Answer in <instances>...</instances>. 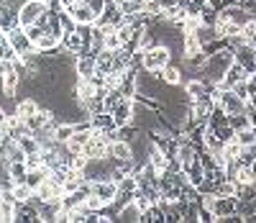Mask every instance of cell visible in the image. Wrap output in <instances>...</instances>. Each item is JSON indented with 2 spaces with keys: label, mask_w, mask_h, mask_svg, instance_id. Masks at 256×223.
<instances>
[{
  "label": "cell",
  "mask_w": 256,
  "mask_h": 223,
  "mask_svg": "<svg viewBox=\"0 0 256 223\" xmlns=\"http://www.w3.org/2000/svg\"><path fill=\"white\" fill-rule=\"evenodd\" d=\"M141 67H144V72H162L164 67L172 62V52H169L164 44H148V47H144L141 52Z\"/></svg>",
  "instance_id": "obj_1"
},
{
  "label": "cell",
  "mask_w": 256,
  "mask_h": 223,
  "mask_svg": "<svg viewBox=\"0 0 256 223\" xmlns=\"http://www.w3.org/2000/svg\"><path fill=\"white\" fill-rule=\"evenodd\" d=\"M49 11V3H36V0H24L18 8V24L20 29H28L34 24H38L41 16Z\"/></svg>",
  "instance_id": "obj_2"
},
{
  "label": "cell",
  "mask_w": 256,
  "mask_h": 223,
  "mask_svg": "<svg viewBox=\"0 0 256 223\" xmlns=\"http://www.w3.org/2000/svg\"><path fill=\"white\" fill-rule=\"evenodd\" d=\"M20 85V72L16 62H3L0 64V90H3L6 98H13L16 90Z\"/></svg>",
  "instance_id": "obj_3"
},
{
  "label": "cell",
  "mask_w": 256,
  "mask_h": 223,
  "mask_svg": "<svg viewBox=\"0 0 256 223\" xmlns=\"http://www.w3.org/2000/svg\"><path fill=\"white\" fill-rule=\"evenodd\" d=\"M90 192L98 195L105 205H113L116 197H118V182L110 180V177H102V180H90Z\"/></svg>",
  "instance_id": "obj_4"
},
{
  "label": "cell",
  "mask_w": 256,
  "mask_h": 223,
  "mask_svg": "<svg viewBox=\"0 0 256 223\" xmlns=\"http://www.w3.org/2000/svg\"><path fill=\"white\" fill-rule=\"evenodd\" d=\"M8 41H10V47L16 49V54L18 57H28V54H38L36 52V47H34V41L28 39V34L24 31V29H13V31H8Z\"/></svg>",
  "instance_id": "obj_5"
},
{
  "label": "cell",
  "mask_w": 256,
  "mask_h": 223,
  "mask_svg": "<svg viewBox=\"0 0 256 223\" xmlns=\"http://www.w3.org/2000/svg\"><path fill=\"white\" fill-rule=\"evenodd\" d=\"M34 192H36V197L41 200V203H52V200H62V195H64V185H62L59 180H54L52 174H46V180L41 182Z\"/></svg>",
  "instance_id": "obj_6"
},
{
  "label": "cell",
  "mask_w": 256,
  "mask_h": 223,
  "mask_svg": "<svg viewBox=\"0 0 256 223\" xmlns=\"http://www.w3.org/2000/svg\"><path fill=\"white\" fill-rule=\"evenodd\" d=\"M123 24V11H120V6L116 3V0H108L105 3V8H102V13H100V18L95 21V26L98 29H108V26H120Z\"/></svg>",
  "instance_id": "obj_7"
},
{
  "label": "cell",
  "mask_w": 256,
  "mask_h": 223,
  "mask_svg": "<svg viewBox=\"0 0 256 223\" xmlns=\"http://www.w3.org/2000/svg\"><path fill=\"white\" fill-rule=\"evenodd\" d=\"M244 80H248V72H246V67L244 64H238L236 59L230 62V67L226 70V75H223V80L218 82V87L220 90H230L236 82H244Z\"/></svg>",
  "instance_id": "obj_8"
},
{
  "label": "cell",
  "mask_w": 256,
  "mask_h": 223,
  "mask_svg": "<svg viewBox=\"0 0 256 223\" xmlns=\"http://www.w3.org/2000/svg\"><path fill=\"white\" fill-rule=\"evenodd\" d=\"M216 105H220L228 116H233V113H246V100H241L233 90H220V98H218Z\"/></svg>",
  "instance_id": "obj_9"
},
{
  "label": "cell",
  "mask_w": 256,
  "mask_h": 223,
  "mask_svg": "<svg viewBox=\"0 0 256 223\" xmlns=\"http://www.w3.org/2000/svg\"><path fill=\"white\" fill-rule=\"evenodd\" d=\"M108 146H110V144L105 141L100 133H92L90 141L82 146V154H84L88 159H102V157H108Z\"/></svg>",
  "instance_id": "obj_10"
},
{
  "label": "cell",
  "mask_w": 256,
  "mask_h": 223,
  "mask_svg": "<svg viewBox=\"0 0 256 223\" xmlns=\"http://www.w3.org/2000/svg\"><path fill=\"white\" fill-rule=\"evenodd\" d=\"M113 121H116L118 128L134 123V98H123V100L113 108Z\"/></svg>",
  "instance_id": "obj_11"
},
{
  "label": "cell",
  "mask_w": 256,
  "mask_h": 223,
  "mask_svg": "<svg viewBox=\"0 0 256 223\" xmlns=\"http://www.w3.org/2000/svg\"><path fill=\"white\" fill-rule=\"evenodd\" d=\"M108 157L110 159H116V162H126V159H131L134 157V144L128 141V139H116V141H110V146H108Z\"/></svg>",
  "instance_id": "obj_12"
},
{
  "label": "cell",
  "mask_w": 256,
  "mask_h": 223,
  "mask_svg": "<svg viewBox=\"0 0 256 223\" xmlns=\"http://www.w3.org/2000/svg\"><path fill=\"white\" fill-rule=\"evenodd\" d=\"M184 34H182V57H192V54H198V52H202V41H200V36H198V29H182Z\"/></svg>",
  "instance_id": "obj_13"
},
{
  "label": "cell",
  "mask_w": 256,
  "mask_h": 223,
  "mask_svg": "<svg viewBox=\"0 0 256 223\" xmlns=\"http://www.w3.org/2000/svg\"><path fill=\"white\" fill-rule=\"evenodd\" d=\"M184 95H187L190 103H195V100L210 95V93H208V82H205L202 77H192V80H187V82H184Z\"/></svg>",
  "instance_id": "obj_14"
},
{
  "label": "cell",
  "mask_w": 256,
  "mask_h": 223,
  "mask_svg": "<svg viewBox=\"0 0 256 223\" xmlns=\"http://www.w3.org/2000/svg\"><path fill=\"white\" fill-rule=\"evenodd\" d=\"M98 70V54H82L74 62V72L77 77H92Z\"/></svg>",
  "instance_id": "obj_15"
},
{
  "label": "cell",
  "mask_w": 256,
  "mask_h": 223,
  "mask_svg": "<svg viewBox=\"0 0 256 223\" xmlns=\"http://www.w3.org/2000/svg\"><path fill=\"white\" fill-rule=\"evenodd\" d=\"M18 8H10L8 3H0V31H13L18 29Z\"/></svg>",
  "instance_id": "obj_16"
},
{
  "label": "cell",
  "mask_w": 256,
  "mask_h": 223,
  "mask_svg": "<svg viewBox=\"0 0 256 223\" xmlns=\"http://www.w3.org/2000/svg\"><path fill=\"white\" fill-rule=\"evenodd\" d=\"M233 54H236V62H238V64L246 67V72H248V75L256 72V49L251 47V44H244V47H238Z\"/></svg>",
  "instance_id": "obj_17"
},
{
  "label": "cell",
  "mask_w": 256,
  "mask_h": 223,
  "mask_svg": "<svg viewBox=\"0 0 256 223\" xmlns=\"http://www.w3.org/2000/svg\"><path fill=\"white\" fill-rule=\"evenodd\" d=\"M223 136H220V131L218 128H205V133H202V146L208 149V151H223Z\"/></svg>",
  "instance_id": "obj_18"
},
{
  "label": "cell",
  "mask_w": 256,
  "mask_h": 223,
  "mask_svg": "<svg viewBox=\"0 0 256 223\" xmlns=\"http://www.w3.org/2000/svg\"><path fill=\"white\" fill-rule=\"evenodd\" d=\"M123 47V41L118 36V26H108L102 29V49H110V52H118Z\"/></svg>",
  "instance_id": "obj_19"
},
{
  "label": "cell",
  "mask_w": 256,
  "mask_h": 223,
  "mask_svg": "<svg viewBox=\"0 0 256 223\" xmlns=\"http://www.w3.org/2000/svg\"><path fill=\"white\" fill-rule=\"evenodd\" d=\"M38 113V103L34 100V98H26V100H20L18 105H16V116L20 118V121H28L31 116H36Z\"/></svg>",
  "instance_id": "obj_20"
},
{
  "label": "cell",
  "mask_w": 256,
  "mask_h": 223,
  "mask_svg": "<svg viewBox=\"0 0 256 223\" xmlns=\"http://www.w3.org/2000/svg\"><path fill=\"white\" fill-rule=\"evenodd\" d=\"M116 218L118 220H141V208L134 203H123L120 208H118V213H116Z\"/></svg>",
  "instance_id": "obj_21"
},
{
  "label": "cell",
  "mask_w": 256,
  "mask_h": 223,
  "mask_svg": "<svg viewBox=\"0 0 256 223\" xmlns=\"http://www.w3.org/2000/svg\"><path fill=\"white\" fill-rule=\"evenodd\" d=\"M208 126L210 128H226V126H230V121H228V113H226V110L220 108V105H216V108H212V113H210V118H208Z\"/></svg>",
  "instance_id": "obj_22"
},
{
  "label": "cell",
  "mask_w": 256,
  "mask_h": 223,
  "mask_svg": "<svg viewBox=\"0 0 256 223\" xmlns=\"http://www.w3.org/2000/svg\"><path fill=\"white\" fill-rule=\"evenodd\" d=\"M162 82L164 85H180L182 82V70H180V67H172V64H166L164 67V70H162Z\"/></svg>",
  "instance_id": "obj_23"
},
{
  "label": "cell",
  "mask_w": 256,
  "mask_h": 223,
  "mask_svg": "<svg viewBox=\"0 0 256 223\" xmlns=\"http://www.w3.org/2000/svg\"><path fill=\"white\" fill-rule=\"evenodd\" d=\"M26 174H28L26 162H13V164H8V177L13 180V185H16V182H26Z\"/></svg>",
  "instance_id": "obj_24"
},
{
  "label": "cell",
  "mask_w": 256,
  "mask_h": 223,
  "mask_svg": "<svg viewBox=\"0 0 256 223\" xmlns=\"http://www.w3.org/2000/svg\"><path fill=\"white\" fill-rule=\"evenodd\" d=\"M13 197H16V203H26V200L34 197V187L28 182H16L13 185Z\"/></svg>",
  "instance_id": "obj_25"
},
{
  "label": "cell",
  "mask_w": 256,
  "mask_h": 223,
  "mask_svg": "<svg viewBox=\"0 0 256 223\" xmlns=\"http://www.w3.org/2000/svg\"><path fill=\"white\" fill-rule=\"evenodd\" d=\"M54 136H56V141H59V144H67V141L74 136V123H56Z\"/></svg>",
  "instance_id": "obj_26"
},
{
  "label": "cell",
  "mask_w": 256,
  "mask_h": 223,
  "mask_svg": "<svg viewBox=\"0 0 256 223\" xmlns=\"http://www.w3.org/2000/svg\"><path fill=\"white\" fill-rule=\"evenodd\" d=\"M236 141H238L241 146H251V144H256V126H248V128L236 131Z\"/></svg>",
  "instance_id": "obj_27"
},
{
  "label": "cell",
  "mask_w": 256,
  "mask_h": 223,
  "mask_svg": "<svg viewBox=\"0 0 256 223\" xmlns=\"http://www.w3.org/2000/svg\"><path fill=\"white\" fill-rule=\"evenodd\" d=\"M228 121H230V128L233 131H241V128H248L251 126V121H248L246 113H233V116H228Z\"/></svg>",
  "instance_id": "obj_28"
},
{
  "label": "cell",
  "mask_w": 256,
  "mask_h": 223,
  "mask_svg": "<svg viewBox=\"0 0 256 223\" xmlns=\"http://www.w3.org/2000/svg\"><path fill=\"white\" fill-rule=\"evenodd\" d=\"M230 90L236 93L241 100H248V98H251V87H248V80H244V82H236V85L230 87Z\"/></svg>",
  "instance_id": "obj_29"
},
{
  "label": "cell",
  "mask_w": 256,
  "mask_h": 223,
  "mask_svg": "<svg viewBox=\"0 0 256 223\" xmlns=\"http://www.w3.org/2000/svg\"><path fill=\"white\" fill-rule=\"evenodd\" d=\"M84 205H88V208H90L92 213H100V210L105 208V203H102V200H100L98 195H92V192H90L88 197H84Z\"/></svg>",
  "instance_id": "obj_30"
},
{
  "label": "cell",
  "mask_w": 256,
  "mask_h": 223,
  "mask_svg": "<svg viewBox=\"0 0 256 223\" xmlns=\"http://www.w3.org/2000/svg\"><path fill=\"white\" fill-rule=\"evenodd\" d=\"M74 3H80V0H59V8H72Z\"/></svg>",
  "instance_id": "obj_31"
},
{
  "label": "cell",
  "mask_w": 256,
  "mask_h": 223,
  "mask_svg": "<svg viewBox=\"0 0 256 223\" xmlns=\"http://www.w3.org/2000/svg\"><path fill=\"white\" fill-rule=\"evenodd\" d=\"M248 87H251V90H256V72L248 75Z\"/></svg>",
  "instance_id": "obj_32"
},
{
  "label": "cell",
  "mask_w": 256,
  "mask_h": 223,
  "mask_svg": "<svg viewBox=\"0 0 256 223\" xmlns=\"http://www.w3.org/2000/svg\"><path fill=\"white\" fill-rule=\"evenodd\" d=\"M6 121H8V113H6V110H3V108H0V126H3Z\"/></svg>",
  "instance_id": "obj_33"
},
{
  "label": "cell",
  "mask_w": 256,
  "mask_h": 223,
  "mask_svg": "<svg viewBox=\"0 0 256 223\" xmlns=\"http://www.w3.org/2000/svg\"><path fill=\"white\" fill-rule=\"evenodd\" d=\"M246 103H251V105H254V108H256V90H251V98H248V100H246Z\"/></svg>",
  "instance_id": "obj_34"
},
{
  "label": "cell",
  "mask_w": 256,
  "mask_h": 223,
  "mask_svg": "<svg viewBox=\"0 0 256 223\" xmlns=\"http://www.w3.org/2000/svg\"><path fill=\"white\" fill-rule=\"evenodd\" d=\"M246 167H248V169H251V174H254V177H256V159H254V162H251V164H246Z\"/></svg>",
  "instance_id": "obj_35"
},
{
  "label": "cell",
  "mask_w": 256,
  "mask_h": 223,
  "mask_svg": "<svg viewBox=\"0 0 256 223\" xmlns=\"http://www.w3.org/2000/svg\"><path fill=\"white\" fill-rule=\"evenodd\" d=\"M36 3H52V0H36Z\"/></svg>",
  "instance_id": "obj_36"
}]
</instances>
